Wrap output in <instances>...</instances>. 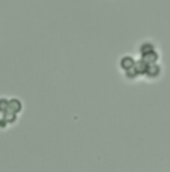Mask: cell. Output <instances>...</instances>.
I'll return each mask as SVG.
<instances>
[{"label":"cell","mask_w":170,"mask_h":172,"mask_svg":"<svg viewBox=\"0 0 170 172\" xmlns=\"http://www.w3.org/2000/svg\"><path fill=\"white\" fill-rule=\"evenodd\" d=\"M120 65H122V68H125V69L128 71V69H131V68H133L134 61H133L130 56H125V58L122 59V62H120Z\"/></svg>","instance_id":"obj_1"},{"label":"cell","mask_w":170,"mask_h":172,"mask_svg":"<svg viewBox=\"0 0 170 172\" xmlns=\"http://www.w3.org/2000/svg\"><path fill=\"white\" fill-rule=\"evenodd\" d=\"M9 109L14 110V112L21 110V101H20V100H11V101H9Z\"/></svg>","instance_id":"obj_2"},{"label":"cell","mask_w":170,"mask_h":172,"mask_svg":"<svg viewBox=\"0 0 170 172\" xmlns=\"http://www.w3.org/2000/svg\"><path fill=\"white\" fill-rule=\"evenodd\" d=\"M5 119H8V121H14V119H15V112L11 110V109H8V110L5 112Z\"/></svg>","instance_id":"obj_3"},{"label":"cell","mask_w":170,"mask_h":172,"mask_svg":"<svg viewBox=\"0 0 170 172\" xmlns=\"http://www.w3.org/2000/svg\"><path fill=\"white\" fill-rule=\"evenodd\" d=\"M8 109H9V101H6L5 98H2V100H0V110L6 112Z\"/></svg>","instance_id":"obj_4"},{"label":"cell","mask_w":170,"mask_h":172,"mask_svg":"<svg viewBox=\"0 0 170 172\" xmlns=\"http://www.w3.org/2000/svg\"><path fill=\"white\" fill-rule=\"evenodd\" d=\"M149 69H158V66L155 68V66H151ZM148 74L151 76V77H155V74H158V72H155V71H148Z\"/></svg>","instance_id":"obj_5"}]
</instances>
